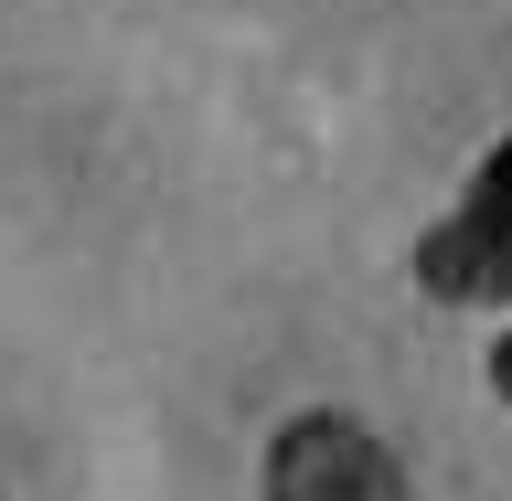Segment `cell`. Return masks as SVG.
<instances>
[{
  "instance_id": "cell-3",
  "label": "cell",
  "mask_w": 512,
  "mask_h": 501,
  "mask_svg": "<svg viewBox=\"0 0 512 501\" xmlns=\"http://www.w3.org/2000/svg\"><path fill=\"white\" fill-rule=\"evenodd\" d=\"M491 384H502V395H512V342H502V352H491Z\"/></svg>"
},
{
  "instance_id": "cell-2",
  "label": "cell",
  "mask_w": 512,
  "mask_h": 501,
  "mask_svg": "<svg viewBox=\"0 0 512 501\" xmlns=\"http://www.w3.org/2000/svg\"><path fill=\"white\" fill-rule=\"evenodd\" d=\"M416 278L427 299H512V139L470 171L459 214L416 246Z\"/></svg>"
},
{
  "instance_id": "cell-1",
  "label": "cell",
  "mask_w": 512,
  "mask_h": 501,
  "mask_svg": "<svg viewBox=\"0 0 512 501\" xmlns=\"http://www.w3.org/2000/svg\"><path fill=\"white\" fill-rule=\"evenodd\" d=\"M256 501H406V470L374 427L352 416H299L267 438V491Z\"/></svg>"
}]
</instances>
